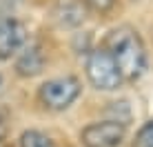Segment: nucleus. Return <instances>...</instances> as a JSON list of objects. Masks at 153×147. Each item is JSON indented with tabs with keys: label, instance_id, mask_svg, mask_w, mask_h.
<instances>
[{
	"label": "nucleus",
	"instance_id": "1",
	"mask_svg": "<svg viewBox=\"0 0 153 147\" xmlns=\"http://www.w3.org/2000/svg\"><path fill=\"white\" fill-rule=\"evenodd\" d=\"M104 49L115 60L122 74V80H138L146 71V47L142 43L140 34L129 25L109 31L107 40H104Z\"/></svg>",
	"mask_w": 153,
	"mask_h": 147
},
{
	"label": "nucleus",
	"instance_id": "2",
	"mask_svg": "<svg viewBox=\"0 0 153 147\" xmlns=\"http://www.w3.org/2000/svg\"><path fill=\"white\" fill-rule=\"evenodd\" d=\"M87 78L96 89H102V92H113L122 85V74H120L115 60L111 58L104 47H98V49L89 51L87 56Z\"/></svg>",
	"mask_w": 153,
	"mask_h": 147
},
{
	"label": "nucleus",
	"instance_id": "3",
	"mask_svg": "<svg viewBox=\"0 0 153 147\" xmlns=\"http://www.w3.org/2000/svg\"><path fill=\"white\" fill-rule=\"evenodd\" d=\"M80 80L76 76H60V78H51V80L42 82L38 89V98L47 109H67L69 105L80 96Z\"/></svg>",
	"mask_w": 153,
	"mask_h": 147
},
{
	"label": "nucleus",
	"instance_id": "4",
	"mask_svg": "<svg viewBox=\"0 0 153 147\" xmlns=\"http://www.w3.org/2000/svg\"><path fill=\"white\" fill-rule=\"evenodd\" d=\"M126 127L120 120H102L91 123L82 129L80 140L84 147H118L124 140Z\"/></svg>",
	"mask_w": 153,
	"mask_h": 147
},
{
	"label": "nucleus",
	"instance_id": "5",
	"mask_svg": "<svg viewBox=\"0 0 153 147\" xmlns=\"http://www.w3.org/2000/svg\"><path fill=\"white\" fill-rule=\"evenodd\" d=\"M27 43V29L16 18H0V60L11 58Z\"/></svg>",
	"mask_w": 153,
	"mask_h": 147
},
{
	"label": "nucleus",
	"instance_id": "6",
	"mask_svg": "<svg viewBox=\"0 0 153 147\" xmlns=\"http://www.w3.org/2000/svg\"><path fill=\"white\" fill-rule=\"evenodd\" d=\"M87 4L84 0H56L53 18L60 27H80L87 18Z\"/></svg>",
	"mask_w": 153,
	"mask_h": 147
},
{
	"label": "nucleus",
	"instance_id": "7",
	"mask_svg": "<svg viewBox=\"0 0 153 147\" xmlns=\"http://www.w3.org/2000/svg\"><path fill=\"white\" fill-rule=\"evenodd\" d=\"M45 67V54L38 45H25L20 49L18 58H16V71L18 76L22 78H31V76H38Z\"/></svg>",
	"mask_w": 153,
	"mask_h": 147
},
{
	"label": "nucleus",
	"instance_id": "8",
	"mask_svg": "<svg viewBox=\"0 0 153 147\" xmlns=\"http://www.w3.org/2000/svg\"><path fill=\"white\" fill-rule=\"evenodd\" d=\"M20 147H56L53 140L38 129H29L20 136Z\"/></svg>",
	"mask_w": 153,
	"mask_h": 147
},
{
	"label": "nucleus",
	"instance_id": "9",
	"mask_svg": "<svg viewBox=\"0 0 153 147\" xmlns=\"http://www.w3.org/2000/svg\"><path fill=\"white\" fill-rule=\"evenodd\" d=\"M133 147H153V120L140 127V132L135 134Z\"/></svg>",
	"mask_w": 153,
	"mask_h": 147
},
{
	"label": "nucleus",
	"instance_id": "10",
	"mask_svg": "<svg viewBox=\"0 0 153 147\" xmlns=\"http://www.w3.org/2000/svg\"><path fill=\"white\" fill-rule=\"evenodd\" d=\"M84 4H87V9H93L98 14H107L115 4V0H84Z\"/></svg>",
	"mask_w": 153,
	"mask_h": 147
},
{
	"label": "nucleus",
	"instance_id": "11",
	"mask_svg": "<svg viewBox=\"0 0 153 147\" xmlns=\"http://www.w3.org/2000/svg\"><path fill=\"white\" fill-rule=\"evenodd\" d=\"M4 138H7V120L0 114V140H4Z\"/></svg>",
	"mask_w": 153,
	"mask_h": 147
},
{
	"label": "nucleus",
	"instance_id": "12",
	"mask_svg": "<svg viewBox=\"0 0 153 147\" xmlns=\"http://www.w3.org/2000/svg\"><path fill=\"white\" fill-rule=\"evenodd\" d=\"M0 82H2V76H0Z\"/></svg>",
	"mask_w": 153,
	"mask_h": 147
}]
</instances>
